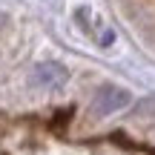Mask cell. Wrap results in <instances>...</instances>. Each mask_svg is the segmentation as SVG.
I'll return each instance as SVG.
<instances>
[{"label": "cell", "mask_w": 155, "mask_h": 155, "mask_svg": "<svg viewBox=\"0 0 155 155\" xmlns=\"http://www.w3.org/2000/svg\"><path fill=\"white\" fill-rule=\"evenodd\" d=\"M92 106H95L98 115H112V112L129 106V92L121 89V86H101L98 92H95Z\"/></svg>", "instance_id": "cell-1"}, {"label": "cell", "mask_w": 155, "mask_h": 155, "mask_svg": "<svg viewBox=\"0 0 155 155\" xmlns=\"http://www.w3.org/2000/svg\"><path fill=\"white\" fill-rule=\"evenodd\" d=\"M32 78L40 86H61V83L66 81V69H63L61 63H55V61H43V63L35 66Z\"/></svg>", "instance_id": "cell-2"}]
</instances>
